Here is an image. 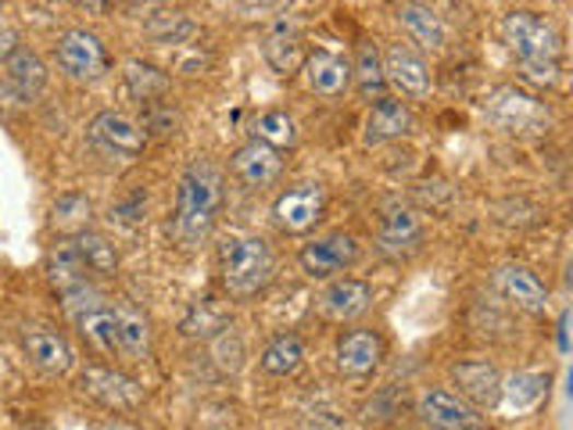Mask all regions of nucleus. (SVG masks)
<instances>
[{
    "label": "nucleus",
    "mask_w": 573,
    "mask_h": 430,
    "mask_svg": "<svg viewBox=\"0 0 573 430\" xmlns=\"http://www.w3.org/2000/svg\"><path fill=\"white\" fill-rule=\"evenodd\" d=\"M376 241H381V252L398 255V258L416 252V247H420V241H423L420 216H416L409 205L390 201L384 208V216H381V230H376Z\"/></svg>",
    "instance_id": "4468645a"
},
{
    "label": "nucleus",
    "mask_w": 573,
    "mask_h": 430,
    "mask_svg": "<svg viewBox=\"0 0 573 430\" xmlns=\"http://www.w3.org/2000/svg\"><path fill=\"white\" fill-rule=\"evenodd\" d=\"M323 208H327V190L316 179H308V184L286 187L272 205V216L286 233H308L323 219Z\"/></svg>",
    "instance_id": "423d86ee"
},
{
    "label": "nucleus",
    "mask_w": 573,
    "mask_h": 430,
    "mask_svg": "<svg viewBox=\"0 0 573 430\" xmlns=\"http://www.w3.org/2000/svg\"><path fill=\"white\" fill-rule=\"evenodd\" d=\"M0 19H4V0H0Z\"/></svg>",
    "instance_id": "58836bf2"
},
{
    "label": "nucleus",
    "mask_w": 573,
    "mask_h": 430,
    "mask_svg": "<svg viewBox=\"0 0 573 430\" xmlns=\"http://www.w3.org/2000/svg\"><path fill=\"white\" fill-rule=\"evenodd\" d=\"M126 86L129 94L140 97V101H159L165 90H168V75L159 72L154 65H143V61H129L126 65Z\"/></svg>",
    "instance_id": "cd10ccee"
},
{
    "label": "nucleus",
    "mask_w": 573,
    "mask_h": 430,
    "mask_svg": "<svg viewBox=\"0 0 573 430\" xmlns=\"http://www.w3.org/2000/svg\"><path fill=\"white\" fill-rule=\"evenodd\" d=\"M90 143L108 154V159H119V162H137L143 154V143H148V137H143V129L129 119V115L122 112H101L90 119Z\"/></svg>",
    "instance_id": "39448f33"
},
{
    "label": "nucleus",
    "mask_w": 573,
    "mask_h": 430,
    "mask_svg": "<svg viewBox=\"0 0 573 430\" xmlns=\"http://www.w3.org/2000/svg\"><path fill=\"white\" fill-rule=\"evenodd\" d=\"M297 263L312 280H327L334 272H344L348 266L359 263V241L351 233H327L319 241H308L297 252Z\"/></svg>",
    "instance_id": "0eeeda50"
},
{
    "label": "nucleus",
    "mask_w": 573,
    "mask_h": 430,
    "mask_svg": "<svg viewBox=\"0 0 573 430\" xmlns=\"http://www.w3.org/2000/svg\"><path fill=\"white\" fill-rule=\"evenodd\" d=\"M176 137L179 133V115L168 104H154L143 112V137Z\"/></svg>",
    "instance_id": "473e14b6"
},
{
    "label": "nucleus",
    "mask_w": 573,
    "mask_h": 430,
    "mask_svg": "<svg viewBox=\"0 0 573 430\" xmlns=\"http://www.w3.org/2000/svg\"><path fill=\"white\" fill-rule=\"evenodd\" d=\"M302 72H305L308 90L312 94H319V97H341L344 90L351 86V65L344 58L330 55V50H316V55H308L305 65H302Z\"/></svg>",
    "instance_id": "f3484780"
},
{
    "label": "nucleus",
    "mask_w": 573,
    "mask_h": 430,
    "mask_svg": "<svg viewBox=\"0 0 573 430\" xmlns=\"http://www.w3.org/2000/svg\"><path fill=\"white\" fill-rule=\"evenodd\" d=\"M452 381L459 387V398H466L477 409H494L502 402V376L488 359H466L452 367Z\"/></svg>",
    "instance_id": "9b49d317"
},
{
    "label": "nucleus",
    "mask_w": 573,
    "mask_h": 430,
    "mask_svg": "<svg viewBox=\"0 0 573 430\" xmlns=\"http://www.w3.org/2000/svg\"><path fill=\"white\" fill-rule=\"evenodd\" d=\"M255 140L269 143V148H291L297 140V126L286 112H262L255 119Z\"/></svg>",
    "instance_id": "c85d7f7f"
},
{
    "label": "nucleus",
    "mask_w": 573,
    "mask_h": 430,
    "mask_svg": "<svg viewBox=\"0 0 573 430\" xmlns=\"http://www.w3.org/2000/svg\"><path fill=\"white\" fill-rule=\"evenodd\" d=\"M319 305L337 323L359 319L362 312L373 305V287L366 280H351V277L334 280V283H327V291L319 294Z\"/></svg>",
    "instance_id": "dca6fc26"
},
{
    "label": "nucleus",
    "mask_w": 573,
    "mask_h": 430,
    "mask_svg": "<svg viewBox=\"0 0 573 430\" xmlns=\"http://www.w3.org/2000/svg\"><path fill=\"white\" fill-rule=\"evenodd\" d=\"M233 176L241 179L244 187H255L262 190L269 184H277L280 173H283V159L277 148H269L262 140H247L244 148H237V154L230 159Z\"/></svg>",
    "instance_id": "f8f14e48"
},
{
    "label": "nucleus",
    "mask_w": 573,
    "mask_h": 430,
    "mask_svg": "<svg viewBox=\"0 0 573 430\" xmlns=\"http://www.w3.org/2000/svg\"><path fill=\"white\" fill-rule=\"evenodd\" d=\"M359 80V90L366 97L373 94H381L384 90V61H381V50H376L373 44H362L359 47V55H355V72H351Z\"/></svg>",
    "instance_id": "7c9ffc66"
},
{
    "label": "nucleus",
    "mask_w": 573,
    "mask_h": 430,
    "mask_svg": "<svg viewBox=\"0 0 573 430\" xmlns=\"http://www.w3.org/2000/svg\"><path fill=\"white\" fill-rule=\"evenodd\" d=\"M75 4L86 8V11H94V15H101V11L112 4V0H75Z\"/></svg>",
    "instance_id": "c9c22d12"
},
{
    "label": "nucleus",
    "mask_w": 573,
    "mask_h": 430,
    "mask_svg": "<svg viewBox=\"0 0 573 430\" xmlns=\"http://www.w3.org/2000/svg\"><path fill=\"white\" fill-rule=\"evenodd\" d=\"M494 283H499V291L510 298L513 305L527 309V312H538L549 302V291H545V283L538 280V272L527 266H516V263L502 266L494 272Z\"/></svg>",
    "instance_id": "6ab92c4d"
},
{
    "label": "nucleus",
    "mask_w": 573,
    "mask_h": 430,
    "mask_svg": "<svg viewBox=\"0 0 573 430\" xmlns=\"http://www.w3.org/2000/svg\"><path fill=\"white\" fill-rule=\"evenodd\" d=\"M484 115H488V123L494 129L513 133V137L541 133V129H549V123H552L545 101H538L519 86H494L488 94V101H484Z\"/></svg>",
    "instance_id": "20e7f679"
},
{
    "label": "nucleus",
    "mask_w": 573,
    "mask_h": 430,
    "mask_svg": "<svg viewBox=\"0 0 573 430\" xmlns=\"http://www.w3.org/2000/svg\"><path fill=\"white\" fill-rule=\"evenodd\" d=\"M219 208H223V168L208 159H198L184 168L176 187L173 233L184 247L201 244L212 233Z\"/></svg>",
    "instance_id": "f257e3e1"
},
{
    "label": "nucleus",
    "mask_w": 573,
    "mask_h": 430,
    "mask_svg": "<svg viewBox=\"0 0 573 430\" xmlns=\"http://www.w3.org/2000/svg\"><path fill=\"white\" fill-rule=\"evenodd\" d=\"M47 272H50V280L61 287V294L72 291V287L86 283V266H83L80 252H75V241H58V247L50 252Z\"/></svg>",
    "instance_id": "bb28decb"
},
{
    "label": "nucleus",
    "mask_w": 573,
    "mask_h": 430,
    "mask_svg": "<svg viewBox=\"0 0 573 430\" xmlns=\"http://www.w3.org/2000/svg\"><path fill=\"white\" fill-rule=\"evenodd\" d=\"M381 61H384V80L395 83L406 97H416V101L430 97L434 80H430L426 61L416 55V50H409L406 44H390Z\"/></svg>",
    "instance_id": "ddd939ff"
},
{
    "label": "nucleus",
    "mask_w": 573,
    "mask_h": 430,
    "mask_svg": "<svg viewBox=\"0 0 573 430\" xmlns=\"http://www.w3.org/2000/svg\"><path fill=\"white\" fill-rule=\"evenodd\" d=\"M262 58L266 65L277 75H294V72H302V65H305V50H302V40H297L294 33H272L269 40L262 44Z\"/></svg>",
    "instance_id": "b1692460"
},
{
    "label": "nucleus",
    "mask_w": 573,
    "mask_h": 430,
    "mask_svg": "<svg viewBox=\"0 0 573 430\" xmlns=\"http://www.w3.org/2000/svg\"><path fill=\"white\" fill-rule=\"evenodd\" d=\"M72 241H75V252H80L83 266H86L90 272H97V277H112V272L119 269V252H115V244H112L108 237L80 230Z\"/></svg>",
    "instance_id": "393cba45"
},
{
    "label": "nucleus",
    "mask_w": 573,
    "mask_h": 430,
    "mask_svg": "<svg viewBox=\"0 0 573 430\" xmlns=\"http://www.w3.org/2000/svg\"><path fill=\"white\" fill-rule=\"evenodd\" d=\"M80 387L94 402H101L104 409H115V412L137 409L140 402H143V387L133 381V376H126L119 370H108V367H90V370H83Z\"/></svg>",
    "instance_id": "9d476101"
},
{
    "label": "nucleus",
    "mask_w": 573,
    "mask_h": 430,
    "mask_svg": "<svg viewBox=\"0 0 573 430\" xmlns=\"http://www.w3.org/2000/svg\"><path fill=\"white\" fill-rule=\"evenodd\" d=\"M58 61L61 69L72 75V80H101L108 72V55H104V44L94 33L86 30H69L58 40Z\"/></svg>",
    "instance_id": "1a4fd4ad"
},
{
    "label": "nucleus",
    "mask_w": 573,
    "mask_h": 430,
    "mask_svg": "<svg viewBox=\"0 0 573 430\" xmlns=\"http://www.w3.org/2000/svg\"><path fill=\"white\" fill-rule=\"evenodd\" d=\"M420 416L423 423L437 430H480L484 416L477 406H470L466 398H459L448 387H430L420 395Z\"/></svg>",
    "instance_id": "6e6552de"
},
{
    "label": "nucleus",
    "mask_w": 573,
    "mask_h": 430,
    "mask_svg": "<svg viewBox=\"0 0 573 430\" xmlns=\"http://www.w3.org/2000/svg\"><path fill=\"white\" fill-rule=\"evenodd\" d=\"M115 323H119V356L143 362L151 356V323L140 309L115 305Z\"/></svg>",
    "instance_id": "412c9836"
},
{
    "label": "nucleus",
    "mask_w": 573,
    "mask_h": 430,
    "mask_svg": "<svg viewBox=\"0 0 573 430\" xmlns=\"http://www.w3.org/2000/svg\"><path fill=\"white\" fill-rule=\"evenodd\" d=\"M22 345H25V356L33 359V367H40L44 373H65V370H72V348H69V341H65L58 330H50V327H25Z\"/></svg>",
    "instance_id": "a211bd4d"
},
{
    "label": "nucleus",
    "mask_w": 573,
    "mask_h": 430,
    "mask_svg": "<svg viewBox=\"0 0 573 430\" xmlns=\"http://www.w3.org/2000/svg\"><path fill=\"white\" fill-rule=\"evenodd\" d=\"M15 47H19V36L11 30H0V61H8L11 55H15Z\"/></svg>",
    "instance_id": "f704fd0d"
},
{
    "label": "nucleus",
    "mask_w": 573,
    "mask_h": 430,
    "mask_svg": "<svg viewBox=\"0 0 573 430\" xmlns=\"http://www.w3.org/2000/svg\"><path fill=\"white\" fill-rule=\"evenodd\" d=\"M398 22H401V30H406V36L412 44L430 47V50H437L441 44H445V22H441V15L434 8L401 4L398 8Z\"/></svg>",
    "instance_id": "4be33fe9"
},
{
    "label": "nucleus",
    "mask_w": 573,
    "mask_h": 430,
    "mask_svg": "<svg viewBox=\"0 0 573 430\" xmlns=\"http://www.w3.org/2000/svg\"><path fill=\"white\" fill-rule=\"evenodd\" d=\"M502 40L513 50L519 69L530 83L552 86L559 80V58H563V36L534 11H510L502 19Z\"/></svg>",
    "instance_id": "f03ea898"
},
{
    "label": "nucleus",
    "mask_w": 573,
    "mask_h": 430,
    "mask_svg": "<svg viewBox=\"0 0 573 430\" xmlns=\"http://www.w3.org/2000/svg\"><path fill=\"white\" fill-rule=\"evenodd\" d=\"M219 272L233 298H255L277 277V255L258 233H230L219 244Z\"/></svg>",
    "instance_id": "7ed1b4c3"
},
{
    "label": "nucleus",
    "mask_w": 573,
    "mask_h": 430,
    "mask_svg": "<svg viewBox=\"0 0 573 430\" xmlns=\"http://www.w3.org/2000/svg\"><path fill=\"white\" fill-rule=\"evenodd\" d=\"M384 359V341L376 330H351L337 341V370L344 376H373Z\"/></svg>",
    "instance_id": "2eb2a0df"
},
{
    "label": "nucleus",
    "mask_w": 573,
    "mask_h": 430,
    "mask_svg": "<svg viewBox=\"0 0 573 430\" xmlns=\"http://www.w3.org/2000/svg\"><path fill=\"white\" fill-rule=\"evenodd\" d=\"M8 75L25 101L40 97V90L47 86V65L30 47H15V55L8 58Z\"/></svg>",
    "instance_id": "5701e85b"
},
{
    "label": "nucleus",
    "mask_w": 573,
    "mask_h": 430,
    "mask_svg": "<svg viewBox=\"0 0 573 430\" xmlns=\"http://www.w3.org/2000/svg\"><path fill=\"white\" fill-rule=\"evenodd\" d=\"M545 387H549V376H513V384H510V398L516 402V406H527V402L534 398H541L545 395Z\"/></svg>",
    "instance_id": "72a5a7b5"
},
{
    "label": "nucleus",
    "mask_w": 573,
    "mask_h": 430,
    "mask_svg": "<svg viewBox=\"0 0 573 430\" xmlns=\"http://www.w3.org/2000/svg\"><path fill=\"white\" fill-rule=\"evenodd\" d=\"M316 430H341L334 420H323V423H316Z\"/></svg>",
    "instance_id": "4c0bfd02"
},
{
    "label": "nucleus",
    "mask_w": 573,
    "mask_h": 430,
    "mask_svg": "<svg viewBox=\"0 0 573 430\" xmlns=\"http://www.w3.org/2000/svg\"><path fill=\"white\" fill-rule=\"evenodd\" d=\"M302 359H305L302 337L280 334V337H272V341L266 345V351H262V370L269 376H286V373H294L297 367H302Z\"/></svg>",
    "instance_id": "a878e982"
},
{
    "label": "nucleus",
    "mask_w": 573,
    "mask_h": 430,
    "mask_svg": "<svg viewBox=\"0 0 573 430\" xmlns=\"http://www.w3.org/2000/svg\"><path fill=\"white\" fill-rule=\"evenodd\" d=\"M86 219H90V201L83 198V194H65V198L55 201V223H61L65 230L80 233Z\"/></svg>",
    "instance_id": "2f4dec72"
},
{
    "label": "nucleus",
    "mask_w": 573,
    "mask_h": 430,
    "mask_svg": "<svg viewBox=\"0 0 573 430\" xmlns=\"http://www.w3.org/2000/svg\"><path fill=\"white\" fill-rule=\"evenodd\" d=\"M559 348H563V351L570 348V345H566V316L559 319Z\"/></svg>",
    "instance_id": "e433bc0d"
},
{
    "label": "nucleus",
    "mask_w": 573,
    "mask_h": 430,
    "mask_svg": "<svg viewBox=\"0 0 573 430\" xmlns=\"http://www.w3.org/2000/svg\"><path fill=\"white\" fill-rule=\"evenodd\" d=\"M412 133V112L398 97H381L366 115V143H387Z\"/></svg>",
    "instance_id": "aec40b11"
},
{
    "label": "nucleus",
    "mask_w": 573,
    "mask_h": 430,
    "mask_svg": "<svg viewBox=\"0 0 573 430\" xmlns=\"http://www.w3.org/2000/svg\"><path fill=\"white\" fill-rule=\"evenodd\" d=\"M143 30H148L151 40H159V44H179L184 36L194 33V22L184 11H154Z\"/></svg>",
    "instance_id": "c756f323"
}]
</instances>
